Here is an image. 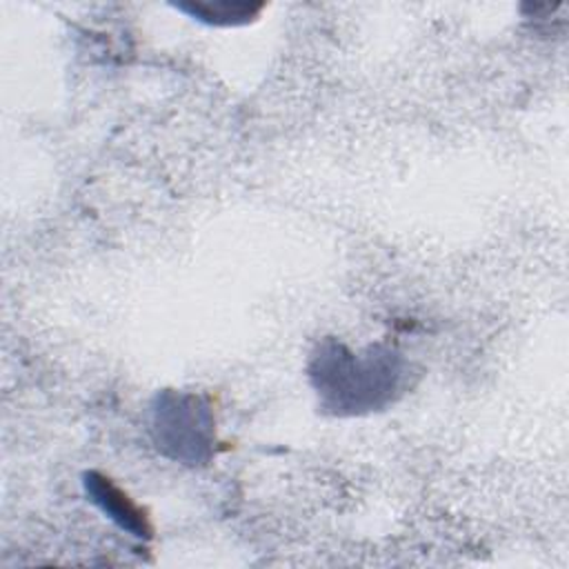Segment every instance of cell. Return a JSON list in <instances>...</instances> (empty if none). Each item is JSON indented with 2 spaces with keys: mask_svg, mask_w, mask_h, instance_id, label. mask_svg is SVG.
Instances as JSON below:
<instances>
[{
  "mask_svg": "<svg viewBox=\"0 0 569 569\" xmlns=\"http://www.w3.org/2000/svg\"><path fill=\"white\" fill-rule=\"evenodd\" d=\"M309 378L325 409L353 416L382 409L393 400L402 380V360L387 347L353 353L327 338L311 356Z\"/></svg>",
  "mask_w": 569,
  "mask_h": 569,
  "instance_id": "cell-1",
  "label": "cell"
},
{
  "mask_svg": "<svg viewBox=\"0 0 569 569\" xmlns=\"http://www.w3.org/2000/svg\"><path fill=\"white\" fill-rule=\"evenodd\" d=\"M151 436L167 458L182 465H202L213 456L216 422L204 398L164 389L151 407Z\"/></svg>",
  "mask_w": 569,
  "mask_h": 569,
  "instance_id": "cell-2",
  "label": "cell"
},
{
  "mask_svg": "<svg viewBox=\"0 0 569 569\" xmlns=\"http://www.w3.org/2000/svg\"><path fill=\"white\" fill-rule=\"evenodd\" d=\"M82 487L87 498L122 531L144 540L153 536L147 513L109 476L98 471H87L82 476Z\"/></svg>",
  "mask_w": 569,
  "mask_h": 569,
  "instance_id": "cell-3",
  "label": "cell"
},
{
  "mask_svg": "<svg viewBox=\"0 0 569 569\" xmlns=\"http://www.w3.org/2000/svg\"><path fill=\"white\" fill-rule=\"evenodd\" d=\"M180 11L189 13L198 22L211 24V27H236L247 24L253 20L264 4H251V2H229V0H216V2H180L176 4Z\"/></svg>",
  "mask_w": 569,
  "mask_h": 569,
  "instance_id": "cell-4",
  "label": "cell"
}]
</instances>
